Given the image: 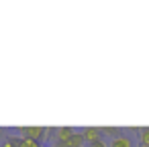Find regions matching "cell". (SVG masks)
Segmentation results:
<instances>
[{
  "mask_svg": "<svg viewBox=\"0 0 149 147\" xmlns=\"http://www.w3.org/2000/svg\"><path fill=\"white\" fill-rule=\"evenodd\" d=\"M19 133H23L25 137H29V139H33V141H39V139L45 135V129H43V127H21Z\"/></svg>",
  "mask_w": 149,
  "mask_h": 147,
  "instance_id": "obj_1",
  "label": "cell"
},
{
  "mask_svg": "<svg viewBox=\"0 0 149 147\" xmlns=\"http://www.w3.org/2000/svg\"><path fill=\"white\" fill-rule=\"evenodd\" d=\"M82 135H84V141H86L88 145L100 141V129H96V127H86V129L82 131Z\"/></svg>",
  "mask_w": 149,
  "mask_h": 147,
  "instance_id": "obj_2",
  "label": "cell"
},
{
  "mask_svg": "<svg viewBox=\"0 0 149 147\" xmlns=\"http://www.w3.org/2000/svg\"><path fill=\"white\" fill-rule=\"evenodd\" d=\"M55 133H57V141H61V143L72 141L74 135H76V131L72 127H59V129H55Z\"/></svg>",
  "mask_w": 149,
  "mask_h": 147,
  "instance_id": "obj_3",
  "label": "cell"
},
{
  "mask_svg": "<svg viewBox=\"0 0 149 147\" xmlns=\"http://www.w3.org/2000/svg\"><path fill=\"white\" fill-rule=\"evenodd\" d=\"M110 147H133L131 145V139H127L125 135H116L110 143Z\"/></svg>",
  "mask_w": 149,
  "mask_h": 147,
  "instance_id": "obj_4",
  "label": "cell"
},
{
  "mask_svg": "<svg viewBox=\"0 0 149 147\" xmlns=\"http://www.w3.org/2000/svg\"><path fill=\"white\" fill-rule=\"evenodd\" d=\"M139 141H141V145H147L149 147V127L139 129Z\"/></svg>",
  "mask_w": 149,
  "mask_h": 147,
  "instance_id": "obj_5",
  "label": "cell"
},
{
  "mask_svg": "<svg viewBox=\"0 0 149 147\" xmlns=\"http://www.w3.org/2000/svg\"><path fill=\"white\" fill-rule=\"evenodd\" d=\"M21 147H39V141H33L29 137H21Z\"/></svg>",
  "mask_w": 149,
  "mask_h": 147,
  "instance_id": "obj_6",
  "label": "cell"
},
{
  "mask_svg": "<svg viewBox=\"0 0 149 147\" xmlns=\"http://www.w3.org/2000/svg\"><path fill=\"white\" fill-rule=\"evenodd\" d=\"M4 147H21V137H19V139H15V137H8V139L4 141Z\"/></svg>",
  "mask_w": 149,
  "mask_h": 147,
  "instance_id": "obj_7",
  "label": "cell"
},
{
  "mask_svg": "<svg viewBox=\"0 0 149 147\" xmlns=\"http://www.w3.org/2000/svg\"><path fill=\"white\" fill-rule=\"evenodd\" d=\"M102 131H104V133H110V135H112V133H118V129H112V127H102Z\"/></svg>",
  "mask_w": 149,
  "mask_h": 147,
  "instance_id": "obj_8",
  "label": "cell"
},
{
  "mask_svg": "<svg viewBox=\"0 0 149 147\" xmlns=\"http://www.w3.org/2000/svg\"><path fill=\"white\" fill-rule=\"evenodd\" d=\"M90 147H106L102 141H96V143H90Z\"/></svg>",
  "mask_w": 149,
  "mask_h": 147,
  "instance_id": "obj_9",
  "label": "cell"
},
{
  "mask_svg": "<svg viewBox=\"0 0 149 147\" xmlns=\"http://www.w3.org/2000/svg\"><path fill=\"white\" fill-rule=\"evenodd\" d=\"M139 147H147V145H139Z\"/></svg>",
  "mask_w": 149,
  "mask_h": 147,
  "instance_id": "obj_10",
  "label": "cell"
},
{
  "mask_svg": "<svg viewBox=\"0 0 149 147\" xmlns=\"http://www.w3.org/2000/svg\"><path fill=\"white\" fill-rule=\"evenodd\" d=\"M0 135H2V131H0Z\"/></svg>",
  "mask_w": 149,
  "mask_h": 147,
  "instance_id": "obj_11",
  "label": "cell"
}]
</instances>
